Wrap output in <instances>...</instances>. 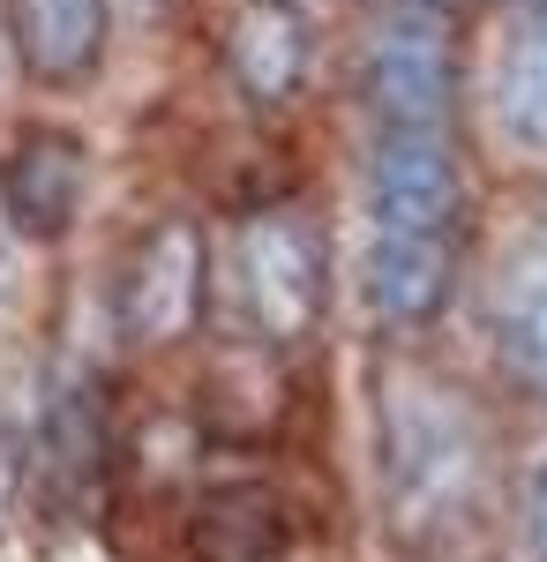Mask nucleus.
I'll return each mask as SVG.
<instances>
[{
	"instance_id": "7ed1b4c3",
	"label": "nucleus",
	"mask_w": 547,
	"mask_h": 562,
	"mask_svg": "<svg viewBox=\"0 0 547 562\" xmlns=\"http://www.w3.org/2000/svg\"><path fill=\"white\" fill-rule=\"evenodd\" d=\"M465 23L450 8L376 0L353 45V98L368 128H465Z\"/></svg>"
},
{
	"instance_id": "f03ea898",
	"label": "nucleus",
	"mask_w": 547,
	"mask_h": 562,
	"mask_svg": "<svg viewBox=\"0 0 547 562\" xmlns=\"http://www.w3.org/2000/svg\"><path fill=\"white\" fill-rule=\"evenodd\" d=\"M337 301V233L315 195H270L211 233V323L255 352L293 360Z\"/></svg>"
},
{
	"instance_id": "1a4fd4ad",
	"label": "nucleus",
	"mask_w": 547,
	"mask_h": 562,
	"mask_svg": "<svg viewBox=\"0 0 547 562\" xmlns=\"http://www.w3.org/2000/svg\"><path fill=\"white\" fill-rule=\"evenodd\" d=\"M90 143L60 121H23V128L0 143V217L15 225V240L45 256L60 248L90 211Z\"/></svg>"
},
{
	"instance_id": "9b49d317",
	"label": "nucleus",
	"mask_w": 547,
	"mask_h": 562,
	"mask_svg": "<svg viewBox=\"0 0 547 562\" xmlns=\"http://www.w3.org/2000/svg\"><path fill=\"white\" fill-rule=\"evenodd\" d=\"M472 240H376L360 233V307L376 338H427L465 293Z\"/></svg>"
},
{
	"instance_id": "423d86ee",
	"label": "nucleus",
	"mask_w": 547,
	"mask_h": 562,
	"mask_svg": "<svg viewBox=\"0 0 547 562\" xmlns=\"http://www.w3.org/2000/svg\"><path fill=\"white\" fill-rule=\"evenodd\" d=\"M360 233L376 240H472V158L458 128H368Z\"/></svg>"
},
{
	"instance_id": "0eeeda50",
	"label": "nucleus",
	"mask_w": 547,
	"mask_h": 562,
	"mask_svg": "<svg viewBox=\"0 0 547 562\" xmlns=\"http://www.w3.org/2000/svg\"><path fill=\"white\" fill-rule=\"evenodd\" d=\"M465 113L510 173L547 180V8H495L465 53Z\"/></svg>"
},
{
	"instance_id": "a211bd4d",
	"label": "nucleus",
	"mask_w": 547,
	"mask_h": 562,
	"mask_svg": "<svg viewBox=\"0 0 547 562\" xmlns=\"http://www.w3.org/2000/svg\"><path fill=\"white\" fill-rule=\"evenodd\" d=\"M8 83H15V68H8V45H0V90H8Z\"/></svg>"
},
{
	"instance_id": "2eb2a0df",
	"label": "nucleus",
	"mask_w": 547,
	"mask_h": 562,
	"mask_svg": "<svg viewBox=\"0 0 547 562\" xmlns=\"http://www.w3.org/2000/svg\"><path fill=\"white\" fill-rule=\"evenodd\" d=\"M8 518H15V458L0 442V540H8Z\"/></svg>"
},
{
	"instance_id": "6e6552de",
	"label": "nucleus",
	"mask_w": 547,
	"mask_h": 562,
	"mask_svg": "<svg viewBox=\"0 0 547 562\" xmlns=\"http://www.w3.org/2000/svg\"><path fill=\"white\" fill-rule=\"evenodd\" d=\"M217 68H225V90L248 113L278 121V113H293L300 98L315 90L323 23L300 0H233L217 15Z\"/></svg>"
},
{
	"instance_id": "39448f33",
	"label": "nucleus",
	"mask_w": 547,
	"mask_h": 562,
	"mask_svg": "<svg viewBox=\"0 0 547 562\" xmlns=\"http://www.w3.org/2000/svg\"><path fill=\"white\" fill-rule=\"evenodd\" d=\"M203 330H211V225L196 211H166L113 262V346L127 360H180Z\"/></svg>"
},
{
	"instance_id": "9d476101",
	"label": "nucleus",
	"mask_w": 547,
	"mask_h": 562,
	"mask_svg": "<svg viewBox=\"0 0 547 562\" xmlns=\"http://www.w3.org/2000/svg\"><path fill=\"white\" fill-rule=\"evenodd\" d=\"M0 45L15 83L68 98L113 60V0H0Z\"/></svg>"
},
{
	"instance_id": "ddd939ff",
	"label": "nucleus",
	"mask_w": 547,
	"mask_h": 562,
	"mask_svg": "<svg viewBox=\"0 0 547 562\" xmlns=\"http://www.w3.org/2000/svg\"><path fill=\"white\" fill-rule=\"evenodd\" d=\"M503 548H510V562H547V450H533L525 465H510Z\"/></svg>"
},
{
	"instance_id": "f257e3e1",
	"label": "nucleus",
	"mask_w": 547,
	"mask_h": 562,
	"mask_svg": "<svg viewBox=\"0 0 547 562\" xmlns=\"http://www.w3.org/2000/svg\"><path fill=\"white\" fill-rule=\"evenodd\" d=\"M368 487L398 555H458L503 518L495 390L435 360L427 338H376L368 360Z\"/></svg>"
},
{
	"instance_id": "20e7f679",
	"label": "nucleus",
	"mask_w": 547,
	"mask_h": 562,
	"mask_svg": "<svg viewBox=\"0 0 547 562\" xmlns=\"http://www.w3.org/2000/svg\"><path fill=\"white\" fill-rule=\"evenodd\" d=\"M465 330L480 383L517 413L547 420V225H510L465 262Z\"/></svg>"
},
{
	"instance_id": "4468645a",
	"label": "nucleus",
	"mask_w": 547,
	"mask_h": 562,
	"mask_svg": "<svg viewBox=\"0 0 547 562\" xmlns=\"http://www.w3.org/2000/svg\"><path fill=\"white\" fill-rule=\"evenodd\" d=\"M23 285H31V248L15 240V225L0 217V330L15 323V307H23Z\"/></svg>"
},
{
	"instance_id": "dca6fc26",
	"label": "nucleus",
	"mask_w": 547,
	"mask_h": 562,
	"mask_svg": "<svg viewBox=\"0 0 547 562\" xmlns=\"http://www.w3.org/2000/svg\"><path fill=\"white\" fill-rule=\"evenodd\" d=\"M413 8H450V15H465L472 0H413Z\"/></svg>"
},
{
	"instance_id": "f3484780",
	"label": "nucleus",
	"mask_w": 547,
	"mask_h": 562,
	"mask_svg": "<svg viewBox=\"0 0 547 562\" xmlns=\"http://www.w3.org/2000/svg\"><path fill=\"white\" fill-rule=\"evenodd\" d=\"M421 562H480L472 548H458V555H421Z\"/></svg>"
},
{
	"instance_id": "6ab92c4d",
	"label": "nucleus",
	"mask_w": 547,
	"mask_h": 562,
	"mask_svg": "<svg viewBox=\"0 0 547 562\" xmlns=\"http://www.w3.org/2000/svg\"><path fill=\"white\" fill-rule=\"evenodd\" d=\"M517 8H547V0H517Z\"/></svg>"
},
{
	"instance_id": "f8f14e48",
	"label": "nucleus",
	"mask_w": 547,
	"mask_h": 562,
	"mask_svg": "<svg viewBox=\"0 0 547 562\" xmlns=\"http://www.w3.org/2000/svg\"><path fill=\"white\" fill-rule=\"evenodd\" d=\"M180 548H188V562H293V495L263 473L203 480L180 510Z\"/></svg>"
}]
</instances>
